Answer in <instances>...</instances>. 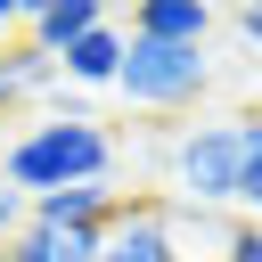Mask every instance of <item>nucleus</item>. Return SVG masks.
Segmentation results:
<instances>
[{"mask_svg": "<svg viewBox=\"0 0 262 262\" xmlns=\"http://www.w3.org/2000/svg\"><path fill=\"white\" fill-rule=\"evenodd\" d=\"M0 180L25 188V196H57V188L115 180V131L90 106H57V115H41L33 131H16L0 147Z\"/></svg>", "mask_w": 262, "mask_h": 262, "instance_id": "1", "label": "nucleus"}, {"mask_svg": "<svg viewBox=\"0 0 262 262\" xmlns=\"http://www.w3.org/2000/svg\"><path fill=\"white\" fill-rule=\"evenodd\" d=\"M237 180H246V115H205L172 139V196L180 205L237 213Z\"/></svg>", "mask_w": 262, "mask_h": 262, "instance_id": "2", "label": "nucleus"}, {"mask_svg": "<svg viewBox=\"0 0 262 262\" xmlns=\"http://www.w3.org/2000/svg\"><path fill=\"white\" fill-rule=\"evenodd\" d=\"M205 82H213V57L205 49H172V41H131V57H123V98L131 106H147V115H180V106H196L205 98Z\"/></svg>", "mask_w": 262, "mask_h": 262, "instance_id": "3", "label": "nucleus"}, {"mask_svg": "<svg viewBox=\"0 0 262 262\" xmlns=\"http://www.w3.org/2000/svg\"><path fill=\"white\" fill-rule=\"evenodd\" d=\"M213 0H139L131 8V41H172V49H205V33H213Z\"/></svg>", "mask_w": 262, "mask_h": 262, "instance_id": "4", "label": "nucleus"}, {"mask_svg": "<svg viewBox=\"0 0 262 262\" xmlns=\"http://www.w3.org/2000/svg\"><path fill=\"white\" fill-rule=\"evenodd\" d=\"M115 8L106 0H33V16H25V41L41 49V57H66L82 33H98Z\"/></svg>", "mask_w": 262, "mask_h": 262, "instance_id": "5", "label": "nucleus"}, {"mask_svg": "<svg viewBox=\"0 0 262 262\" xmlns=\"http://www.w3.org/2000/svg\"><path fill=\"white\" fill-rule=\"evenodd\" d=\"M164 229H172V246H180L188 262H221V254L237 246V229H246V221H237V213H205V205H180V196H172V205H164Z\"/></svg>", "mask_w": 262, "mask_h": 262, "instance_id": "6", "label": "nucleus"}, {"mask_svg": "<svg viewBox=\"0 0 262 262\" xmlns=\"http://www.w3.org/2000/svg\"><path fill=\"white\" fill-rule=\"evenodd\" d=\"M123 57H131V33H123V25L106 16L98 33H82V41H74V49L57 57V74H66V82H90V90H98V82L115 90V82H123Z\"/></svg>", "mask_w": 262, "mask_h": 262, "instance_id": "7", "label": "nucleus"}, {"mask_svg": "<svg viewBox=\"0 0 262 262\" xmlns=\"http://www.w3.org/2000/svg\"><path fill=\"white\" fill-rule=\"evenodd\" d=\"M16 262H98L106 254V229H33L25 221V237L8 246Z\"/></svg>", "mask_w": 262, "mask_h": 262, "instance_id": "8", "label": "nucleus"}, {"mask_svg": "<svg viewBox=\"0 0 262 262\" xmlns=\"http://www.w3.org/2000/svg\"><path fill=\"white\" fill-rule=\"evenodd\" d=\"M66 74H57V57H41L33 41H8L0 49V90H8V106L16 98H41V90H57Z\"/></svg>", "mask_w": 262, "mask_h": 262, "instance_id": "9", "label": "nucleus"}, {"mask_svg": "<svg viewBox=\"0 0 262 262\" xmlns=\"http://www.w3.org/2000/svg\"><path fill=\"white\" fill-rule=\"evenodd\" d=\"M237 221L262 229V115H246V180H237Z\"/></svg>", "mask_w": 262, "mask_h": 262, "instance_id": "10", "label": "nucleus"}, {"mask_svg": "<svg viewBox=\"0 0 262 262\" xmlns=\"http://www.w3.org/2000/svg\"><path fill=\"white\" fill-rule=\"evenodd\" d=\"M25 221H33V196L0 180V246H16V237H25Z\"/></svg>", "mask_w": 262, "mask_h": 262, "instance_id": "11", "label": "nucleus"}, {"mask_svg": "<svg viewBox=\"0 0 262 262\" xmlns=\"http://www.w3.org/2000/svg\"><path fill=\"white\" fill-rule=\"evenodd\" d=\"M237 33H246V41L262 49V0H246V8H237Z\"/></svg>", "mask_w": 262, "mask_h": 262, "instance_id": "12", "label": "nucleus"}, {"mask_svg": "<svg viewBox=\"0 0 262 262\" xmlns=\"http://www.w3.org/2000/svg\"><path fill=\"white\" fill-rule=\"evenodd\" d=\"M0 262H16V254H8V246H0Z\"/></svg>", "mask_w": 262, "mask_h": 262, "instance_id": "13", "label": "nucleus"}, {"mask_svg": "<svg viewBox=\"0 0 262 262\" xmlns=\"http://www.w3.org/2000/svg\"><path fill=\"white\" fill-rule=\"evenodd\" d=\"M0 106H8V90H0Z\"/></svg>", "mask_w": 262, "mask_h": 262, "instance_id": "14", "label": "nucleus"}]
</instances>
